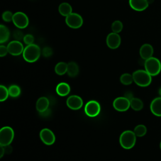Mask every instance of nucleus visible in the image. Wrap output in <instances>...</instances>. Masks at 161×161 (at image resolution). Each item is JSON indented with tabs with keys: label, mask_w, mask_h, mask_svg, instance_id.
<instances>
[{
	"label": "nucleus",
	"mask_w": 161,
	"mask_h": 161,
	"mask_svg": "<svg viewBox=\"0 0 161 161\" xmlns=\"http://www.w3.org/2000/svg\"><path fill=\"white\" fill-rule=\"evenodd\" d=\"M119 80L121 82V84H124V85H130L131 84H132V82H133V75L130 74L129 73H125L123 74L119 78Z\"/></svg>",
	"instance_id": "obj_24"
},
{
	"label": "nucleus",
	"mask_w": 161,
	"mask_h": 161,
	"mask_svg": "<svg viewBox=\"0 0 161 161\" xmlns=\"http://www.w3.org/2000/svg\"><path fill=\"white\" fill-rule=\"evenodd\" d=\"M67 64L64 62H60L55 66V72L59 75H62L67 73Z\"/></svg>",
	"instance_id": "obj_23"
},
{
	"label": "nucleus",
	"mask_w": 161,
	"mask_h": 161,
	"mask_svg": "<svg viewBox=\"0 0 161 161\" xmlns=\"http://www.w3.org/2000/svg\"><path fill=\"white\" fill-rule=\"evenodd\" d=\"M65 23L71 28L77 29L82 26L83 24V18L79 14L72 13L65 17Z\"/></svg>",
	"instance_id": "obj_6"
},
{
	"label": "nucleus",
	"mask_w": 161,
	"mask_h": 161,
	"mask_svg": "<svg viewBox=\"0 0 161 161\" xmlns=\"http://www.w3.org/2000/svg\"><path fill=\"white\" fill-rule=\"evenodd\" d=\"M9 94L12 97H17L21 94V89L20 87L15 84L11 85L8 88Z\"/></svg>",
	"instance_id": "obj_26"
},
{
	"label": "nucleus",
	"mask_w": 161,
	"mask_h": 161,
	"mask_svg": "<svg viewBox=\"0 0 161 161\" xmlns=\"http://www.w3.org/2000/svg\"><path fill=\"white\" fill-rule=\"evenodd\" d=\"M8 53V50L7 46H5L3 45H0V57H4L7 55Z\"/></svg>",
	"instance_id": "obj_33"
},
{
	"label": "nucleus",
	"mask_w": 161,
	"mask_h": 161,
	"mask_svg": "<svg viewBox=\"0 0 161 161\" xmlns=\"http://www.w3.org/2000/svg\"><path fill=\"white\" fill-rule=\"evenodd\" d=\"M8 53L13 56H18L23 53L24 47L20 41L13 40L7 45Z\"/></svg>",
	"instance_id": "obj_10"
},
{
	"label": "nucleus",
	"mask_w": 161,
	"mask_h": 161,
	"mask_svg": "<svg viewBox=\"0 0 161 161\" xmlns=\"http://www.w3.org/2000/svg\"><path fill=\"white\" fill-rule=\"evenodd\" d=\"M4 153H5L4 148L3 146L1 145V147H0V158H2Z\"/></svg>",
	"instance_id": "obj_36"
},
{
	"label": "nucleus",
	"mask_w": 161,
	"mask_h": 161,
	"mask_svg": "<svg viewBox=\"0 0 161 161\" xmlns=\"http://www.w3.org/2000/svg\"><path fill=\"white\" fill-rule=\"evenodd\" d=\"M130 6L135 11H143L148 6L147 0H129Z\"/></svg>",
	"instance_id": "obj_14"
},
{
	"label": "nucleus",
	"mask_w": 161,
	"mask_h": 161,
	"mask_svg": "<svg viewBox=\"0 0 161 161\" xmlns=\"http://www.w3.org/2000/svg\"><path fill=\"white\" fill-rule=\"evenodd\" d=\"M42 53L43 55V57H49L52 56V55L53 54V50H52V48H50L49 47H45L42 50Z\"/></svg>",
	"instance_id": "obj_31"
},
{
	"label": "nucleus",
	"mask_w": 161,
	"mask_h": 161,
	"mask_svg": "<svg viewBox=\"0 0 161 161\" xmlns=\"http://www.w3.org/2000/svg\"><path fill=\"white\" fill-rule=\"evenodd\" d=\"M133 82L140 87H147L152 82V77L145 70H137L133 74Z\"/></svg>",
	"instance_id": "obj_2"
},
{
	"label": "nucleus",
	"mask_w": 161,
	"mask_h": 161,
	"mask_svg": "<svg viewBox=\"0 0 161 161\" xmlns=\"http://www.w3.org/2000/svg\"><path fill=\"white\" fill-rule=\"evenodd\" d=\"M140 55L141 58L145 60L152 57L153 54V47L148 43H145L142 45L140 48Z\"/></svg>",
	"instance_id": "obj_15"
},
{
	"label": "nucleus",
	"mask_w": 161,
	"mask_h": 161,
	"mask_svg": "<svg viewBox=\"0 0 161 161\" xmlns=\"http://www.w3.org/2000/svg\"><path fill=\"white\" fill-rule=\"evenodd\" d=\"M113 106L114 108L118 111H126L130 107V101L125 96L118 97L114 100Z\"/></svg>",
	"instance_id": "obj_9"
},
{
	"label": "nucleus",
	"mask_w": 161,
	"mask_h": 161,
	"mask_svg": "<svg viewBox=\"0 0 161 161\" xmlns=\"http://www.w3.org/2000/svg\"><path fill=\"white\" fill-rule=\"evenodd\" d=\"M40 137L42 142L47 145H51L55 142L54 133L48 128H43L40 132Z\"/></svg>",
	"instance_id": "obj_11"
},
{
	"label": "nucleus",
	"mask_w": 161,
	"mask_h": 161,
	"mask_svg": "<svg viewBox=\"0 0 161 161\" xmlns=\"http://www.w3.org/2000/svg\"><path fill=\"white\" fill-rule=\"evenodd\" d=\"M123 28V23L119 20H115L113 22L111 25V30L114 33H119L122 31Z\"/></svg>",
	"instance_id": "obj_27"
},
{
	"label": "nucleus",
	"mask_w": 161,
	"mask_h": 161,
	"mask_svg": "<svg viewBox=\"0 0 161 161\" xmlns=\"http://www.w3.org/2000/svg\"><path fill=\"white\" fill-rule=\"evenodd\" d=\"M9 96V94L8 89H7L3 85H1L0 86V101L3 102L5 101L8 97Z\"/></svg>",
	"instance_id": "obj_28"
},
{
	"label": "nucleus",
	"mask_w": 161,
	"mask_h": 161,
	"mask_svg": "<svg viewBox=\"0 0 161 161\" xmlns=\"http://www.w3.org/2000/svg\"><path fill=\"white\" fill-rule=\"evenodd\" d=\"M58 12L63 16H67L72 13V8L68 3H62L58 6Z\"/></svg>",
	"instance_id": "obj_21"
},
{
	"label": "nucleus",
	"mask_w": 161,
	"mask_h": 161,
	"mask_svg": "<svg viewBox=\"0 0 161 161\" xmlns=\"http://www.w3.org/2000/svg\"><path fill=\"white\" fill-rule=\"evenodd\" d=\"M150 109L152 113L158 117H161V97L154 98L150 105Z\"/></svg>",
	"instance_id": "obj_16"
},
{
	"label": "nucleus",
	"mask_w": 161,
	"mask_h": 161,
	"mask_svg": "<svg viewBox=\"0 0 161 161\" xmlns=\"http://www.w3.org/2000/svg\"><path fill=\"white\" fill-rule=\"evenodd\" d=\"M50 104L49 100L46 97H41L38 98L36 103V110L39 113H42L48 109Z\"/></svg>",
	"instance_id": "obj_17"
},
{
	"label": "nucleus",
	"mask_w": 161,
	"mask_h": 161,
	"mask_svg": "<svg viewBox=\"0 0 161 161\" xmlns=\"http://www.w3.org/2000/svg\"><path fill=\"white\" fill-rule=\"evenodd\" d=\"M42 51L38 45L33 43L26 45L23 52V57L25 61L29 63H33L38 60Z\"/></svg>",
	"instance_id": "obj_1"
},
{
	"label": "nucleus",
	"mask_w": 161,
	"mask_h": 161,
	"mask_svg": "<svg viewBox=\"0 0 161 161\" xmlns=\"http://www.w3.org/2000/svg\"><path fill=\"white\" fill-rule=\"evenodd\" d=\"M10 37V31L7 26L4 25H0V43L7 42Z\"/></svg>",
	"instance_id": "obj_20"
},
{
	"label": "nucleus",
	"mask_w": 161,
	"mask_h": 161,
	"mask_svg": "<svg viewBox=\"0 0 161 161\" xmlns=\"http://www.w3.org/2000/svg\"><path fill=\"white\" fill-rule=\"evenodd\" d=\"M79 72V66L75 62H70L67 64V71L68 75L70 77H76Z\"/></svg>",
	"instance_id": "obj_19"
},
{
	"label": "nucleus",
	"mask_w": 161,
	"mask_h": 161,
	"mask_svg": "<svg viewBox=\"0 0 161 161\" xmlns=\"http://www.w3.org/2000/svg\"><path fill=\"white\" fill-rule=\"evenodd\" d=\"M13 14L10 11H5L2 14V18L5 22H10L13 21Z\"/></svg>",
	"instance_id": "obj_29"
},
{
	"label": "nucleus",
	"mask_w": 161,
	"mask_h": 161,
	"mask_svg": "<svg viewBox=\"0 0 161 161\" xmlns=\"http://www.w3.org/2000/svg\"><path fill=\"white\" fill-rule=\"evenodd\" d=\"M133 131L136 136L142 137L146 135L147 129V127L144 125L140 124V125H138L137 126H136L135 127Z\"/></svg>",
	"instance_id": "obj_25"
},
{
	"label": "nucleus",
	"mask_w": 161,
	"mask_h": 161,
	"mask_svg": "<svg viewBox=\"0 0 161 161\" xmlns=\"http://www.w3.org/2000/svg\"><path fill=\"white\" fill-rule=\"evenodd\" d=\"M4 148V150H5V153L7 154H9L11 153L12 152V147L10 145H8L6 146H3Z\"/></svg>",
	"instance_id": "obj_34"
},
{
	"label": "nucleus",
	"mask_w": 161,
	"mask_h": 161,
	"mask_svg": "<svg viewBox=\"0 0 161 161\" xmlns=\"http://www.w3.org/2000/svg\"><path fill=\"white\" fill-rule=\"evenodd\" d=\"M84 111L88 116L95 117L100 113L101 106L99 103L95 100L89 101L86 104Z\"/></svg>",
	"instance_id": "obj_8"
},
{
	"label": "nucleus",
	"mask_w": 161,
	"mask_h": 161,
	"mask_svg": "<svg viewBox=\"0 0 161 161\" xmlns=\"http://www.w3.org/2000/svg\"><path fill=\"white\" fill-rule=\"evenodd\" d=\"M56 92L60 96H65L70 92V87L66 82H60L56 87Z\"/></svg>",
	"instance_id": "obj_18"
},
{
	"label": "nucleus",
	"mask_w": 161,
	"mask_h": 161,
	"mask_svg": "<svg viewBox=\"0 0 161 161\" xmlns=\"http://www.w3.org/2000/svg\"><path fill=\"white\" fill-rule=\"evenodd\" d=\"M159 146H160V150H161V141H160V144H159Z\"/></svg>",
	"instance_id": "obj_38"
},
{
	"label": "nucleus",
	"mask_w": 161,
	"mask_h": 161,
	"mask_svg": "<svg viewBox=\"0 0 161 161\" xmlns=\"http://www.w3.org/2000/svg\"><path fill=\"white\" fill-rule=\"evenodd\" d=\"M13 36L16 40L20 41L21 39H23L25 35H23V32L19 30H16L13 33Z\"/></svg>",
	"instance_id": "obj_32"
},
{
	"label": "nucleus",
	"mask_w": 161,
	"mask_h": 161,
	"mask_svg": "<svg viewBox=\"0 0 161 161\" xmlns=\"http://www.w3.org/2000/svg\"><path fill=\"white\" fill-rule=\"evenodd\" d=\"M67 106L71 109L77 110L82 108L83 101L82 98L77 95H72L69 96L66 101Z\"/></svg>",
	"instance_id": "obj_13"
},
{
	"label": "nucleus",
	"mask_w": 161,
	"mask_h": 161,
	"mask_svg": "<svg viewBox=\"0 0 161 161\" xmlns=\"http://www.w3.org/2000/svg\"><path fill=\"white\" fill-rule=\"evenodd\" d=\"M34 40H35L34 36L31 34H26V35H25L24 38H23V42L26 45L33 44V42H34Z\"/></svg>",
	"instance_id": "obj_30"
},
{
	"label": "nucleus",
	"mask_w": 161,
	"mask_h": 161,
	"mask_svg": "<svg viewBox=\"0 0 161 161\" xmlns=\"http://www.w3.org/2000/svg\"><path fill=\"white\" fill-rule=\"evenodd\" d=\"M136 136L133 131H124L119 136V144L125 149H131L136 143Z\"/></svg>",
	"instance_id": "obj_3"
},
{
	"label": "nucleus",
	"mask_w": 161,
	"mask_h": 161,
	"mask_svg": "<svg viewBox=\"0 0 161 161\" xmlns=\"http://www.w3.org/2000/svg\"><path fill=\"white\" fill-rule=\"evenodd\" d=\"M130 107L135 111H140L143 108V103L140 98L133 97L130 100Z\"/></svg>",
	"instance_id": "obj_22"
},
{
	"label": "nucleus",
	"mask_w": 161,
	"mask_h": 161,
	"mask_svg": "<svg viewBox=\"0 0 161 161\" xmlns=\"http://www.w3.org/2000/svg\"><path fill=\"white\" fill-rule=\"evenodd\" d=\"M158 94H159V96L161 97V87L159 88V89H158Z\"/></svg>",
	"instance_id": "obj_37"
},
{
	"label": "nucleus",
	"mask_w": 161,
	"mask_h": 161,
	"mask_svg": "<svg viewBox=\"0 0 161 161\" xmlns=\"http://www.w3.org/2000/svg\"><path fill=\"white\" fill-rule=\"evenodd\" d=\"M106 42L109 48L116 49L119 47L121 42V38L118 33L112 32L107 35Z\"/></svg>",
	"instance_id": "obj_12"
},
{
	"label": "nucleus",
	"mask_w": 161,
	"mask_h": 161,
	"mask_svg": "<svg viewBox=\"0 0 161 161\" xmlns=\"http://www.w3.org/2000/svg\"><path fill=\"white\" fill-rule=\"evenodd\" d=\"M12 21L19 29H24L26 28L29 24L28 17L25 13L21 11H18L13 14Z\"/></svg>",
	"instance_id": "obj_7"
},
{
	"label": "nucleus",
	"mask_w": 161,
	"mask_h": 161,
	"mask_svg": "<svg viewBox=\"0 0 161 161\" xmlns=\"http://www.w3.org/2000/svg\"><path fill=\"white\" fill-rule=\"evenodd\" d=\"M14 131L9 126H4L0 130V145H10L14 138Z\"/></svg>",
	"instance_id": "obj_5"
},
{
	"label": "nucleus",
	"mask_w": 161,
	"mask_h": 161,
	"mask_svg": "<svg viewBox=\"0 0 161 161\" xmlns=\"http://www.w3.org/2000/svg\"><path fill=\"white\" fill-rule=\"evenodd\" d=\"M125 97H126V98H127L128 99H129L130 101L133 97H133V94H132V92H130V91H128V92H126L125 93Z\"/></svg>",
	"instance_id": "obj_35"
},
{
	"label": "nucleus",
	"mask_w": 161,
	"mask_h": 161,
	"mask_svg": "<svg viewBox=\"0 0 161 161\" xmlns=\"http://www.w3.org/2000/svg\"><path fill=\"white\" fill-rule=\"evenodd\" d=\"M144 67L151 76H156L161 71V62L157 58L152 57L145 60Z\"/></svg>",
	"instance_id": "obj_4"
}]
</instances>
